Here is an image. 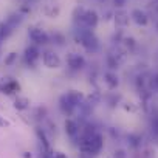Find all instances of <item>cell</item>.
Wrapping results in <instances>:
<instances>
[{
    "mask_svg": "<svg viewBox=\"0 0 158 158\" xmlns=\"http://www.w3.org/2000/svg\"><path fill=\"white\" fill-rule=\"evenodd\" d=\"M74 40L76 44L82 45L89 53H96L99 50V40L98 37L93 34L92 30H87V28H77L76 33H74Z\"/></svg>",
    "mask_w": 158,
    "mask_h": 158,
    "instance_id": "obj_1",
    "label": "cell"
},
{
    "mask_svg": "<svg viewBox=\"0 0 158 158\" xmlns=\"http://www.w3.org/2000/svg\"><path fill=\"white\" fill-rule=\"evenodd\" d=\"M40 57H42V51L39 50L37 45H30L23 51V60H25L28 68H36Z\"/></svg>",
    "mask_w": 158,
    "mask_h": 158,
    "instance_id": "obj_2",
    "label": "cell"
},
{
    "mask_svg": "<svg viewBox=\"0 0 158 158\" xmlns=\"http://www.w3.org/2000/svg\"><path fill=\"white\" fill-rule=\"evenodd\" d=\"M28 37L31 39V42L34 44V45H47V44H50V34L45 31V30H42V28H39V27H31V28H28Z\"/></svg>",
    "mask_w": 158,
    "mask_h": 158,
    "instance_id": "obj_3",
    "label": "cell"
},
{
    "mask_svg": "<svg viewBox=\"0 0 158 158\" xmlns=\"http://www.w3.org/2000/svg\"><path fill=\"white\" fill-rule=\"evenodd\" d=\"M77 23L81 25L82 28L87 30H95L99 23V16L95 10H85V13L82 14V17L77 20Z\"/></svg>",
    "mask_w": 158,
    "mask_h": 158,
    "instance_id": "obj_4",
    "label": "cell"
},
{
    "mask_svg": "<svg viewBox=\"0 0 158 158\" xmlns=\"http://www.w3.org/2000/svg\"><path fill=\"white\" fill-rule=\"evenodd\" d=\"M42 64L47 67V68H60V65H62V59L59 57V54L57 53H54V50H44L42 51Z\"/></svg>",
    "mask_w": 158,
    "mask_h": 158,
    "instance_id": "obj_5",
    "label": "cell"
},
{
    "mask_svg": "<svg viewBox=\"0 0 158 158\" xmlns=\"http://www.w3.org/2000/svg\"><path fill=\"white\" fill-rule=\"evenodd\" d=\"M67 65L73 71H79L85 67V57L79 53H68L67 56Z\"/></svg>",
    "mask_w": 158,
    "mask_h": 158,
    "instance_id": "obj_6",
    "label": "cell"
},
{
    "mask_svg": "<svg viewBox=\"0 0 158 158\" xmlns=\"http://www.w3.org/2000/svg\"><path fill=\"white\" fill-rule=\"evenodd\" d=\"M76 109H77V107L70 101V98L67 96V93H64V95L59 98V110L62 112V115H65V116H73V113H74Z\"/></svg>",
    "mask_w": 158,
    "mask_h": 158,
    "instance_id": "obj_7",
    "label": "cell"
},
{
    "mask_svg": "<svg viewBox=\"0 0 158 158\" xmlns=\"http://www.w3.org/2000/svg\"><path fill=\"white\" fill-rule=\"evenodd\" d=\"M64 129H65V133H67L71 139H77L79 133H81V126H79L74 119H71V118H67V119H65Z\"/></svg>",
    "mask_w": 158,
    "mask_h": 158,
    "instance_id": "obj_8",
    "label": "cell"
},
{
    "mask_svg": "<svg viewBox=\"0 0 158 158\" xmlns=\"http://www.w3.org/2000/svg\"><path fill=\"white\" fill-rule=\"evenodd\" d=\"M67 96L70 98V101H71L76 107H81V106L85 104V96L79 92V90H70V92H67Z\"/></svg>",
    "mask_w": 158,
    "mask_h": 158,
    "instance_id": "obj_9",
    "label": "cell"
},
{
    "mask_svg": "<svg viewBox=\"0 0 158 158\" xmlns=\"http://www.w3.org/2000/svg\"><path fill=\"white\" fill-rule=\"evenodd\" d=\"M130 17H132L133 22H135L136 25H139V27H146V25L149 23L147 14H146L144 11H141V10H133L132 14H130Z\"/></svg>",
    "mask_w": 158,
    "mask_h": 158,
    "instance_id": "obj_10",
    "label": "cell"
},
{
    "mask_svg": "<svg viewBox=\"0 0 158 158\" xmlns=\"http://www.w3.org/2000/svg\"><path fill=\"white\" fill-rule=\"evenodd\" d=\"M19 90H20L19 82H17V81H14V79H10V77H8V81L5 82V85H3V89H2V93H3V95L11 96V95L17 93Z\"/></svg>",
    "mask_w": 158,
    "mask_h": 158,
    "instance_id": "obj_11",
    "label": "cell"
},
{
    "mask_svg": "<svg viewBox=\"0 0 158 158\" xmlns=\"http://www.w3.org/2000/svg\"><path fill=\"white\" fill-rule=\"evenodd\" d=\"M129 14L126 13V11H123V10H119V11H116L115 14H113V20H115V25L116 27H119V28H124V27H127L129 25Z\"/></svg>",
    "mask_w": 158,
    "mask_h": 158,
    "instance_id": "obj_12",
    "label": "cell"
},
{
    "mask_svg": "<svg viewBox=\"0 0 158 158\" xmlns=\"http://www.w3.org/2000/svg\"><path fill=\"white\" fill-rule=\"evenodd\" d=\"M104 82H106L107 89H110V90H115V89L118 87V84H119L118 76H116L113 71H106V73H104Z\"/></svg>",
    "mask_w": 158,
    "mask_h": 158,
    "instance_id": "obj_13",
    "label": "cell"
},
{
    "mask_svg": "<svg viewBox=\"0 0 158 158\" xmlns=\"http://www.w3.org/2000/svg\"><path fill=\"white\" fill-rule=\"evenodd\" d=\"M22 19H23V17H22V14H11V16L6 19V22H5V23H6V27H8L11 31H14V30L22 23Z\"/></svg>",
    "mask_w": 158,
    "mask_h": 158,
    "instance_id": "obj_14",
    "label": "cell"
},
{
    "mask_svg": "<svg viewBox=\"0 0 158 158\" xmlns=\"http://www.w3.org/2000/svg\"><path fill=\"white\" fill-rule=\"evenodd\" d=\"M14 109L16 110H20V112L30 109V99L25 98V96H17L16 101H14Z\"/></svg>",
    "mask_w": 158,
    "mask_h": 158,
    "instance_id": "obj_15",
    "label": "cell"
},
{
    "mask_svg": "<svg viewBox=\"0 0 158 158\" xmlns=\"http://www.w3.org/2000/svg\"><path fill=\"white\" fill-rule=\"evenodd\" d=\"M36 135H37L39 141L44 144V149H45V150H51V149H50V143H48V138H47L45 130H44V129H40V127H36Z\"/></svg>",
    "mask_w": 158,
    "mask_h": 158,
    "instance_id": "obj_16",
    "label": "cell"
},
{
    "mask_svg": "<svg viewBox=\"0 0 158 158\" xmlns=\"http://www.w3.org/2000/svg\"><path fill=\"white\" fill-rule=\"evenodd\" d=\"M123 47H124V51L127 53V51H132L136 47V42H135L133 37H124L123 39Z\"/></svg>",
    "mask_w": 158,
    "mask_h": 158,
    "instance_id": "obj_17",
    "label": "cell"
},
{
    "mask_svg": "<svg viewBox=\"0 0 158 158\" xmlns=\"http://www.w3.org/2000/svg\"><path fill=\"white\" fill-rule=\"evenodd\" d=\"M17 57H19L17 53H16V51H11V53H8V54L5 56V60H3V62H5L6 67H11V65H14V64L17 62Z\"/></svg>",
    "mask_w": 158,
    "mask_h": 158,
    "instance_id": "obj_18",
    "label": "cell"
},
{
    "mask_svg": "<svg viewBox=\"0 0 158 158\" xmlns=\"http://www.w3.org/2000/svg\"><path fill=\"white\" fill-rule=\"evenodd\" d=\"M11 33H13V31H11L8 27H6V23H5V22H0V40L6 39Z\"/></svg>",
    "mask_w": 158,
    "mask_h": 158,
    "instance_id": "obj_19",
    "label": "cell"
},
{
    "mask_svg": "<svg viewBox=\"0 0 158 158\" xmlns=\"http://www.w3.org/2000/svg\"><path fill=\"white\" fill-rule=\"evenodd\" d=\"M50 40H53L56 45H64V44H65V37H64L60 33H53V34L50 36Z\"/></svg>",
    "mask_w": 158,
    "mask_h": 158,
    "instance_id": "obj_20",
    "label": "cell"
},
{
    "mask_svg": "<svg viewBox=\"0 0 158 158\" xmlns=\"http://www.w3.org/2000/svg\"><path fill=\"white\" fill-rule=\"evenodd\" d=\"M44 13H45L48 17H54V16L59 14V8L54 6V5H50V6H47V8L44 10Z\"/></svg>",
    "mask_w": 158,
    "mask_h": 158,
    "instance_id": "obj_21",
    "label": "cell"
},
{
    "mask_svg": "<svg viewBox=\"0 0 158 158\" xmlns=\"http://www.w3.org/2000/svg\"><path fill=\"white\" fill-rule=\"evenodd\" d=\"M107 65L112 68V70H115V68H118V65H119V60L113 56V54H109L107 56Z\"/></svg>",
    "mask_w": 158,
    "mask_h": 158,
    "instance_id": "obj_22",
    "label": "cell"
},
{
    "mask_svg": "<svg viewBox=\"0 0 158 158\" xmlns=\"http://www.w3.org/2000/svg\"><path fill=\"white\" fill-rule=\"evenodd\" d=\"M84 13H85V8H82V6H76V8H74V11H73V17H74V22H77L79 19H81Z\"/></svg>",
    "mask_w": 158,
    "mask_h": 158,
    "instance_id": "obj_23",
    "label": "cell"
},
{
    "mask_svg": "<svg viewBox=\"0 0 158 158\" xmlns=\"http://www.w3.org/2000/svg\"><path fill=\"white\" fill-rule=\"evenodd\" d=\"M113 158H127V155H126V152L123 149H116L113 152Z\"/></svg>",
    "mask_w": 158,
    "mask_h": 158,
    "instance_id": "obj_24",
    "label": "cell"
},
{
    "mask_svg": "<svg viewBox=\"0 0 158 158\" xmlns=\"http://www.w3.org/2000/svg\"><path fill=\"white\" fill-rule=\"evenodd\" d=\"M152 130H153L155 136L158 138V118H155V119H153V124H152Z\"/></svg>",
    "mask_w": 158,
    "mask_h": 158,
    "instance_id": "obj_25",
    "label": "cell"
},
{
    "mask_svg": "<svg viewBox=\"0 0 158 158\" xmlns=\"http://www.w3.org/2000/svg\"><path fill=\"white\" fill-rule=\"evenodd\" d=\"M126 2H127V0H113V3H115L118 8H123V6L126 5Z\"/></svg>",
    "mask_w": 158,
    "mask_h": 158,
    "instance_id": "obj_26",
    "label": "cell"
},
{
    "mask_svg": "<svg viewBox=\"0 0 158 158\" xmlns=\"http://www.w3.org/2000/svg\"><path fill=\"white\" fill-rule=\"evenodd\" d=\"M54 158H68V156H67L64 152H56V153H54Z\"/></svg>",
    "mask_w": 158,
    "mask_h": 158,
    "instance_id": "obj_27",
    "label": "cell"
},
{
    "mask_svg": "<svg viewBox=\"0 0 158 158\" xmlns=\"http://www.w3.org/2000/svg\"><path fill=\"white\" fill-rule=\"evenodd\" d=\"M6 81H8V77H0V92H2V89H3Z\"/></svg>",
    "mask_w": 158,
    "mask_h": 158,
    "instance_id": "obj_28",
    "label": "cell"
},
{
    "mask_svg": "<svg viewBox=\"0 0 158 158\" xmlns=\"http://www.w3.org/2000/svg\"><path fill=\"white\" fill-rule=\"evenodd\" d=\"M124 109H126V110H130V112H133V110H135V107L132 106V102H127V104L124 106Z\"/></svg>",
    "mask_w": 158,
    "mask_h": 158,
    "instance_id": "obj_29",
    "label": "cell"
},
{
    "mask_svg": "<svg viewBox=\"0 0 158 158\" xmlns=\"http://www.w3.org/2000/svg\"><path fill=\"white\" fill-rule=\"evenodd\" d=\"M6 126H10V124H8V121H5L2 116H0V127H6Z\"/></svg>",
    "mask_w": 158,
    "mask_h": 158,
    "instance_id": "obj_30",
    "label": "cell"
},
{
    "mask_svg": "<svg viewBox=\"0 0 158 158\" xmlns=\"http://www.w3.org/2000/svg\"><path fill=\"white\" fill-rule=\"evenodd\" d=\"M153 84H155V87L158 89V74H156V76L153 77Z\"/></svg>",
    "mask_w": 158,
    "mask_h": 158,
    "instance_id": "obj_31",
    "label": "cell"
},
{
    "mask_svg": "<svg viewBox=\"0 0 158 158\" xmlns=\"http://www.w3.org/2000/svg\"><path fill=\"white\" fill-rule=\"evenodd\" d=\"M23 158H33L30 152H23Z\"/></svg>",
    "mask_w": 158,
    "mask_h": 158,
    "instance_id": "obj_32",
    "label": "cell"
},
{
    "mask_svg": "<svg viewBox=\"0 0 158 158\" xmlns=\"http://www.w3.org/2000/svg\"><path fill=\"white\" fill-rule=\"evenodd\" d=\"M153 8L158 11V0H153Z\"/></svg>",
    "mask_w": 158,
    "mask_h": 158,
    "instance_id": "obj_33",
    "label": "cell"
},
{
    "mask_svg": "<svg viewBox=\"0 0 158 158\" xmlns=\"http://www.w3.org/2000/svg\"><path fill=\"white\" fill-rule=\"evenodd\" d=\"M156 30H158V25H156Z\"/></svg>",
    "mask_w": 158,
    "mask_h": 158,
    "instance_id": "obj_34",
    "label": "cell"
}]
</instances>
